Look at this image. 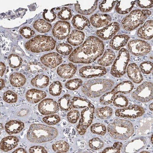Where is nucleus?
Listing matches in <instances>:
<instances>
[{"label": "nucleus", "mask_w": 153, "mask_h": 153, "mask_svg": "<svg viewBox=\"0 0 153 153\" xmlns=\"http://www.w3.org/2000/svg\"><path fill=\"white\" fill-rule=\"evenodd\" d=\"M88 145L91 149L94 150H99L103 147L104 144L100 139L97 137H94L89 141Z\"/></svg>", "instance_id": "09e8293b"}, {"label": "nucleus", "mask_w": 153, "mask_h": 153, "mask_svg": "<svg viewBox=\"0 0 153 153\" xmlns=\"http://www.w3.org/2000/svg\"><path fill=\"white\" fill-rule=\"evenodd\" d=\"M58 105L60 109L67 111L73 108L71 104V96L70 94H64L58 100Z\"/></svg>", "instance_id": "e433bc0d"}, {"label": "nucleus", "mask_w": 153, "mask_h": 153, "mask_svg": "<svg viewBox=\"0 0 153 153\" xmlns=\"http://www.w3.org/2000/svg\"><path fill=\"white\" fill-rule=\"evenodd\" d=\"M25 128V124L20 121L10 120L5 125L6 132L10 135L19 133Z\"/></svg>", "instance_id": "a878e982"}, {"label": "nucleus", "mask_w": 153, "mask_h": 153, "mask_svg": "<svg viewBox=\"0 0 153 153\" xmlns=\"http://www.w3.org/2000/svg\"><path fill=\"white\" fill-rule=\"evenodd\" d=\"M90 102L88 100L76 97H74L71 100V104L72 107L76 109L85 108Z\"/></svg>", "instance_id": "58836bf2"}, {"label": "nucleus", "mask_w": 153, "mask_h": 153, "mask_svg": "<svg viewBox=\"0 0 153 153\" xmlns=\"http://www.w3.org/2000/svg\"><path fill=\"white\" fill-rule=\"evenodd\" d=\"M151 15L152 12L149 10H134L122 21V27L126 31H133L144 24Z\"/></svg>", "instance_id": "423d86ee"}, {"label": "nucleus", "mask_w": 153, "mask_h": 153, "mask_svg": "<svg viewBox=\"0 0 153 153\" xmlns=\"http://www.w3.org/2000/svg\"><path fill=\"white\" fill-rule=\"evenodd\" d=\"M72 23L74 27L79 30H83L85 27L90 26L88 19L80 15H76L73 17Z\"/></svg>", "instance_id": "7c9ffc66"}, {"label": "nucleus", "mask_w": 153, "mask_h": 153, "mask_svg": "<svg viewBox=\"0 0 153 153\" xmlns=\"http://www.w3.org/2000/svg\"><path fill=\"white\" fill-rule=\"evenodd\" d=\"M21 35L25 38L30 39L36 34L35 31L29 27H24L20 30Z\"/></svg>", "instance_id": "13d9d810"}, {"label": "nucleus", "mask_w": 153, "mask_h": 153, "mask_svg": "<svg viewBox=\"0 0 153 153\" xmlns=\"http://www.w3.org/2000/svg\"><path fill=\"white\" fill-rule=\"evenodd\" d=\"M56 41L50 36H37L28 41L25 44V48L33 53L49 52L55 49Z\"/></svg>", "instance_id": "39448f33"}, {"label": "nucleus", "mask_w": 153, "mask_h": 153, "mask_svg": "<svg viewBox=\"0 0 153 153\" xmlns=\"http://www.w3.org/2000/svg\"><path fill=\"white\" fill-rule=\"evenodd\" d=\"M19 142L17 137L10 136L4 138L1 141L0 148L4 152H8L16 147Z\"/></svg>", "instance_id": "b1692460"}, {"label": "nucleus", "mask_w": 153, "mask_h": 153, "mask_svg": "<svg viewBox=\"0 0 153 153\" xmlns=\"http://www.w3.org/2000/svg\"><path fill=\"white\" fill-rule=\"evenodd\" d=\"M45 10L43 13V17L44 19L47 22H52L55 21L56 18V15L54 13V9Z\"/></svg>", "instance_id": "4d7b16f0"}, {"label": "nucleus", "mask_w": 153, "mask_h": 153, "mask_svg": "<svg viewBox=\"0 0 153 153\" xmlns=\"http://www.w3.org/2000/svg\"><path fill=\"white\" fill-rule=\"evenodd\" d=\"M47 96V93L45 91L33 88L27 91L25 97L29 102L35 104L44 99Z\"/></svg>", "instance_id": "5701e85b"}, {"label": "nucleus", "mask_w": 153, "mask_h": 153, "mask_svg": "<svg viewBox=\"0 0 153 153\" xmlns=\"http://www.w3.org/2000/svg\"><path fill=\"white\" fill-rule=\"evenodd\" d=\"M49 76L44 74H39L32 79L31 83L34 87L38 88H45L49 85Z\"/></svg>", "instance_id": "2f4dec72"}, {"label": "nucleus", "mask_w": 153, "mask_h": 153, "mask_svg": "<svg viewBox=\"0 0 153 153\" xmlns=\"http://www.w3.org/2000/svg\"><path fill=\"white\" fill-rule=\"evenodd\" d=\"M29 152L30 153H48V152L44 147L41 146H33L30 148L29 149Z\"/></svg>", "instance_id": "052dcab7"}, {"label": "nucleus", "mask_w": 153, "mask_h": 153, "mask_svg": "<svg viewBox=\"0 0 153 153\" xmlns=\"http://www.w3.org/2000/svg\"><path fill=\"white\" fill-rule=\"evenodd\" d=\"M153 20L146 21L138 30V36L144 40H151L153 38Z\"/></svg>", "instance_id": "4be33fe9"}, {"label": "nucleus", "mask_w": 153, "mask_h": 153, "mask_svg": "<svg viewBox=\"0 0 153 153\" xmlns=\"http://www.w3.org/2000/svg\"><path fill=\"white\" fill-rule=\"evenodd\" d=\"M120 25L117 22H113L101 30H97L96 35L104 41L111 39L119 31Z\"/></svg>", "instance_id": "dca6fc26"}, {"label": "nucleus", "mask_w": 153, "mask_h": 153, "mask_svg": "<svg viewBox=\"0 0 153 153\" xmlns=\"http://www.w3.org/2000/svg\"><path fill=\"white\" fill-rule=\"evenodd\" d=\"M11 85L15 87H20L23 86L27 81L25 75L19 72H14L11 74L10 77Z\"/></svg>", "instance_id": "473e14b6"}, {"label": "nucleus", "mask_w": 153, "mask_h": 153, "mask_svg": "<svg viewBox=\"0 0 153 153\" xmlns=\"http://www.w3.org/2000/svg\"><path fill=\"white\" fill-rule=\"evenodd\" d=\"M136 1H120L117 4L115 10L121 15H125L129 13L133 8Z\"/></svg>", "instance_id": "cd10ccee"}, {"label": "nucleus", "mask_w": 153, "mask_h": 153, "mask_svg": "<svg viewBox=\"0 0 153 153\" xmlns=\"http://www.w3.org/2000/svg\"><path fill=\"white\" fill-rule=\"evenodd\" d=\"M27 68L29 72L33 74L44 72L47 70L42 63L36 62H29L27 65Z\"/></svg>", "instance_id": "c9c22d12"}, {"label": "nucleus", "mask_w": 153, "mask_h": 153, "mask_svg": "<svg viewBox=\"0 0 153 153\" xmlns=\"http://www.w3.org/2000/svg\"><path fill=\"white\" fill-rule=\"evenodd\" d=\"M77 66L73 63H68L60 65L57 68V74L61 78L70 79L74 76L77 71Z\"/></svg>", "instance_id": "6ab92c4d"}, {"label": "nucleus", "mask_w": 153, "mask_h": 153, "mask_svg": "<svg viewBox=\"0 0 153 153\" xmlns=\"http://www.w3.org/2000/svg\"><path fill=\"white\" fill-rule=\"evenodd\" d=\"M43 122L49 126H54L60 122V118L57 114H50L42 119Z\"/></svg>", "instance_id": "3c124183"}, {"label": "nucleus", "mask_w": 153, "mask_h": 153, "mask_svg": "<svg viewBox=\"0 0 153 153\" xmlns=\"http://www.w3.org/2000/svg\"><path fill=\"white\" fill-rule=\"evenodd\" d=\"M79 113L76 110H72L67 114V119L70 123L74 124L77 122L79 117Z\"/></svg>", "instance_id": "6e6d98bb"}, {"label": "nucleus", "mask_w": 153, "mask_h": 153, "mask_svg": "<svg viewBox=\"0 0 153 153\" xmlns=\"http://www.w3.org/2000/svg\"><path fill=\"white\" fill-rule=\"evenodd\" d=\"M63 86L58 81L52 82L49 87V93L53 96H58L61 94Z\"/></svg>", "instance_id": "ea45409f"}, {"label": "nucleus", "mask_w": 153, "mask_h": 153, "mask_svg": "<svg viewBox=\"0 0 153 153\" xmlns=\"http://www.w3.org/2000/svg\"><path fill=\"white\" fill-rule=\"evenodd\" d=\"M90 130L94 134L100 136H104L106 133V128L103 124L96 123L91 126Z\"/></svg>", "instance_id": "a19ab883"}, {"label": "nucleus", "mask_w": 153, "mask_h": 153, "mask_svg": "<svg viewBox=\"0 0 153 153\" xmlns=\"http://www.w3.org/2000/svg\"><path fill=\"white\" fill-rule=\"evenodd\" d=\"M85 38V34L82 31L74 30L71 32L67 38V41L72 46L76 47L83 43Z\"/></svg>", "instance_id": "bb28decb"}, {"label": "nucleus", "mask_w": 153, "mask_h": 153, "mask_svg": "<svg viewBox=\"0 0 153 153\" xmlns=\"http://www.w3.org/2000/svg\"><path fill=\"white\" fill-rule=\"evenodd\" d=\"M104 48L102 40L95 36H89L82 45L74 49L68 60L73 63L89 64L102 55Z\"/></svg>", "instance_id": "f257e3e1"}, {"label": "nucleus", "mask_w": 153, "mask_h": 153, "mask_svg": "<svg viewBox=\"0 0 153 153\" xmlns=\"http://www.w3.org/2000/svg\"><path fill=\"white\" fill-rule=\"evenodd\" d=\"M83 81L79 78L70 79L65 83V87L71 91L76 90L81 87Z\"/></svg>", "instance_id": "c03bdc74"}, {"label": "nucleus", "mask_w": 153, "mask_h": 153, "mask_svg": "<svg viewBox=\"0 0 153 153\" xmlns=\"http://www.w3.org/2000/svg\"><path fill=\"white\" fill-rule=\"evenodd\" d=\"M129 39V36L126 35L115 36L110 41V47L114 50H119L127 44Z\"/></svg>", "instance_id": "393cba45"}, {"label": "nucleus", "mask_w": 153, "mask_h": 153, "mask_svg": "<svg viewBox=\"0 0 153 153\" xmlns=\"http://www.w3.org/2000/svg\"><path fill=\"white\" fill-rule=\"evenodd\" d=\"M127 74L131 80L136 84H139L143 80L141 71L136 63L129 64L127 68Z\"/></svg>", "instance_id": "aec40b11"}, {"label": "nucleus", "mask_w": 153, "mask_h": 153, "mask_svg": "<svg viewBox=\"0 0 153 153\" xmlns=\"http://www.w3.org/2000/svg\"><path fill=\"white\" fill-rule=\"evenodd\" d=\"M94 111V105L90 102L81 111V118L76 127L77 132L80 135L85 134L87 128L92 123Z\"/></svg>", "instance_id": "6e6552de"}, {"label": "nucleus", "mask_w": 153, "mask_h": 153, "mask_svg": "<svg viewBox=\"0 0 153 153\" xmlns=\"http://www.w3.org/2000/svg\"><path fill=\"white\" fill-rule=\"evenodd\" d=\"M149 108L152 111H153V102H152L151 104H150L149 106Z\"/></svg>", "instance_id": "69168bd1"}, {"label": "nucleus", "mask_w": 153, "mask_h": 153, "mask_svg": "<svg viewBox=\"0 0 153 153\" xmlns=\"http://www.w3.org/2000/svg\"><path fill=\"white\" fill-rule=\"evenodd\" d=\"M13 153H27V152L26 150L22 148H19L16 149V150L14 151Z\"/></svg>", "instance_id": "e2e57ef3"}, {"label": "nucleus", "mask_w": 153, "mask_h": 153, "mask_svg": "<svg viewBox=\"0 0 153 153\" xmlns=\"http://www.w3.org/2000/svg\"><path fill=\"white\" fill-rule=\"evenodd\" d=\"M59 105L52 99L43 100L38 105V109L40 113L43 115H48L57 113L59 110Z\"/></svg>", "instance_id": "4468645a"}, {"label": "nucleus", "mask_w": 153, "mask_h": 153, "mask_svg": "<svg viewBox=\"0 0 153 153\" xmlns=\"http://www.w3.org/2000/svg\"><path fill=\"white\" fill-rule=\"evenodd\" d=\"M127 47L130 53L137 57L147 55L152 50L150 44L146 41L139 39L130 41L128 44Z\"/></svg>", "instance_id": "9d476101"}, {"label": "nucleus", "mask_w": 153, "mask_h": 153, "mask_svg": "<svg viewBox=\"0 0 153 153\" xmlns=\"http://www.w3.org/2000/svg\"><path fill=\"white\" fill-rule=\"evenodd\" d=\"M122 143L117 142L114 143L112 146L105 148L102 153H120L123 146Z\"/></svg>", "instance_id": "603ef678"}, {"label": "nucleus", "mask_w": 153, "mask_h": 153, "mask_svg": "<svg viewBox=\"0 0 153 153\" xmlns=\"http://www.w3.org/2000/svg\"><path fill=\"white\" fill-rule=\"evenodd\" d=\"M58 134V131L55 128L41 124H33L30 126L27 138L30 142L42 143L51 141Z\"/></svg>", "instance_id": "f03ea898"}, {"label": "nucleus", "mask_w": 153, "mask_h": 153, "mask_svg": "<svg viewBox=\"0 0 153 153\" xmlns=\"http://www.w3.org/2000/svg\"><path fill=\"white\" fill-rule=\"evenodd\" d=\"M113 111L112 108L108 106L98 108L95 111L96 116L102 120H108L112 116Z\"/></svg>", "instance_id": "f704fd0d"}, {"label": "nucleus", "mask_w": 153, "mask_h": 153, "mask_svg": "<svg viewBox=\"0 0 153 153\" xmlns=\"http://www.w3.org/2000/svg\"><path fill=\"white\" fill-rule=\"evenodd\" d=\"M98 1H76L74 4L75 10L80 14L90 15L97 8Z\"/></svg>", "instance_id": "2eb2a0df"}, {"label": "nucleus", "mask_w": 153, "mask_h": 153, "mask_svg": "<svg viewBox=\"0 0 153 153\" xmlns=\"http://www.w3.org/2000/svg\"><path fill=\"white\" fill-rule=\"evenodd\" d=\"M108 131L113 138L125 140L133 135L134 128L133 124L128 120L116 119L108 126Z\"/></svg>", "instance_id": "20e7f679"}, {"label": "nucleus", "mask_w": 153, "mask_h": 153, "mask_svg": "<svg viewBox=\"0 0 153 153\" xmlns=\"http://www.w3.org/2000/svg\"><path fill=\"white\" fill-rule=\"evenodd\" d=\"M57 16L59 19L63 21H68L70 20L72 16L71 9L66 7H63L62 10L58 13Z\"/></svg>", "instance_id": "864d4df0"}, {"label": "nucleus", "mask_w": 153, "mask_h": 153, "mask_svg": "<svg viewBox=\"0 0 153 153\" xmlns=\"http://www.w3.org/2000/svg\"><path fill=\"white\" fill-rule=\"evenodd\" d=\"M41 63L48 68H56L63 62V58L58 53L51 52L45 54L40 58Z\"/></svg>", "instance_id": "a211bd4d"}, {"label": "nucleus", "mask_w": 153, "mask_h": 153, "mask_svg": "<svg viewBox=\"0 0 153 153\" xmlns=\"http://www.w3.org/2000/svg\"><path fill=\"white\" fill-rule=\"evenodd\" d=\"M153 96V83L149 81L143 82L131 94L134 99L142 102L152 100Z\"/></svg>", "instance_id": "1a4fd4ad"}, {"label": "nucleus", "mask_w": 153, "mask_h": 153, "mask_svg": "<svg viewBox=\"0 0 153 153\" xmlns=\"http://www.w3.org/2000/svg\"><path fill=\"white\" fill-rule=\"evenodd\" d=\"M134 85L131 81L126 80L120 82L114 88L112 89L111 92L117 94L118 93H121L124 94H127L130 93L133 89Z\"/></svg>", "instance_id": "c85d7f7f"}, {"label": "nucleus", "mask_w": 153, "mask_h": 153, "mask_svg": "<svg viewBox=\"0 0 153 153\" xmlns=\"http://www.w3.org/2000/svg\"><path fill=\"white\" fill-rule=\"evenodd\" d=\"M90 21L93 27L100 28L108 25L112 21V18L108 14H95L91 17Z\"/></svg>", "instance_id": "412c9836"}, {"label": "nucleus", "mask_w": 153, "mask_h": 153, "mask_svg": "<svg viewBox=\"0 0 153 153\" xmlns=\"http://www.w3.org/2000/svg\"><path fill=\"white\" fill-rule=\"evenodd\" d=\"M146 140L144 137L137 138L127 143L122 148L123 153H137L146 146Z\"/></svg>", "instance_id": "f3484780"}, {"label": "nucleus", "mask_w": 153, "mask_h": 153, "mask_svg": "<svg viewBox=\"0 0 153 153\" xmlns=\"http://www.w3.org/2000/svg\"><path fill=\"white\" fill-rule=\"evenodd\" d=\"M153 135L152 134V137H151V142H152V144H153Z\"/></svg>", "instance_id": "338daca9"}, {"label": "nucleus", "mask_w": 153, "mask_h": 153, "mask_svg": "<svg viewBox=\"0 0 153 153\" xmlns=\"http://www.w3.org/2000/svg\"><path fill=\"white\" fill-rule=\"evenodd\" d=\"M116 94L112 92H108L104 94L100 99V102L102 105H107L111 104L113 101Z\"/></svg>", "instance_id": "de8ad7c7"}, {"label": "nucleus", "mask_w": 153, "mask_h": 153, "mask_svg": "<svg viewBox=\"0 0 153 153\" xmlns=\"http://www.w3.org/2000/svg\"><path fill=\"white\" fill-rule=\"evenodd\" d=\"M70 146L65 141H58L52 146V149L55 152L66 153L69 151Z\"/></svg>", "instance_id": "4c0bfd02"}, {"label": "nucleus", "mask_w": 153, "mask_h": 153, "mask_svg": "<svg viewBox=\"0 0 153 153\" xmlns=\"http://www.w3.org/2000/svg\"><path fill=\"white\" fill-rule=\"evenodd\" d=\"M130 58L129 52L127 49L122 48L113 64L110 73L113 76L120 78L126 74L127 66Z\"/></svg>", "instance_id": "0eeeda50"}, {"label": "nucleus", "mask_w": 153, "mask_h": 153, "mask_svg": "<svg viewBox=\"0 0 153 153\" xmlns=\"http://www.w3.org/2000/svg\"><path fill=\"white\" fill-rule=\"evenodd\" d=\"M114 52L111 49L105 50L103 56L99 59L97 63L99 65L103 66H108L112 64L116 58Z\"/></svg>", "instance_id": "c756f323"}, {"label": "nucleus", "mask_w": 153, "mask_h": 153, "mask_svg": "<svg viewBox=\"0 0 153 153\" xmlns=\"http://www.w3.org/2000/svg\"><path fill=\"white\" fill-rule=\"evenodd\" d=\"M6 66L4 63L1 62L0 63V74L1 76H2L6 71Z\"/></svg>", "instance_id": "680f3d73"}, {"label": "nucleus", "mask_w": 153, "mask_h": 153, "mask_svg": "<svg viewBox=\"0 0 153 153\" xmlns=\"http://www.w3.org/2000/svg\"><path fill=\"white\" fill-rule=\"evenodd\" d=\"M114 84V81L111 79L99 78L91 79L84 83L81 91L88 97L95 98L111 90Z\"/></svg>", "instance_id": "7ed1b4c3"}, {"label": "nucleus", "mask_w": 153, "mask_h": 153, "mask_svg": "<svg viewBox=\"0 0 153 153\" xmlns=\"http://www.w3.org/2000/svg\"><path fill=\"white\" fill-rule=\"evenodd\" d=\"M71 31V25L65 21H58L54 25L52 30L54 37L58 40L65 39L69 36Z\"/></svg>", "instance_id": "f8f14e48"}, {"label": "nucleus", "mask_w": 153, "mask_h": 153, "mask_svg": "<svg viewBox=\"0 0 153 153\" xmlns=\"http://www.w3.org/2000/svg\"><path fill=\"white\" fill-rule=\"evenodd\" d=\"M140 70L144 74H149L153 71V63L150 61L143 62L140 64Z\"/></svg>", "instance_id": "5fc2aeb1"}, {"label": "nucleus", "mask_w": 153, "mask_h": 153, "mask_svg": "<svg viewBox=\"0 0 153 153\" xmlns=\"http://www.w3.org/2000/svg\"><path fill=\"white\" fill-rule=\"evenodd\" d=\"M145 110L142 107L138 105H131L126 108L117 109L115 112L116 116L126 119H136L142 116Z\"/></svg>", "instance_id": "9b49d317"}, {"label": "nucleus", "mask_w": 153, "mask_h": 153, "mask_svg": "<svg viewBox=\"0 0 153 153\" xmlns=\"http://www.w3.org/2000/svg\"><path fill=\"white\" fill-rule=\"evenodd\" d=\"M33 27L38 32L42 33H47L52 28V25L43 19H38L36 21Z\"/></svg>", "instance_id": "72a5a7b5"}, {"label": "nucleus", "mask_w": 153, "mask_h": 153, "mask_svg": "<svg viewBox=\"0 0 153 153\" xmlns=\"http://www.w3.org/2000/svg\"><path fill=\"white\" fill-rule=\"evenodd\" d=\"M117 1H103L99 5V9L102 13L109 12L113 8Z\"/></svg>", "instance_id": "a18cd8bd"}, {"label": "nucleus", "mask_w": 153, "mask_h": 153, "mask_svg": "<svg viewBox=\"0 0 153 153\" xmlns=\"http://www.w3.org/2000/svg\"><path fill=\"white\" fill-rule=\"evenodd\" d=\"M106 68L102 66H85L79 69V75L82 78H91L104 76L107 73Z\"/></svg>", "instance_id": "ddd939ff"}, {"label": "nucleus", "mask_w": 153, "mask_h": 153, "mask_svg": "<svg viewBox=\"0 0 153 153\" xmlns=\"http://www.w3.org/2000/svg\"><path fill=\"white\" fill-rule=\"evenodd\" d=\"M113 102L115 106L119 108H125L128 104L127 98L124 96L121 95H117L115 97Z\"/></svg>", "instance_id": "49530a36"}, {"label": "nucleus", "mask_w": 153, "mask_h": 153, "mask_svg": "<svg viewBox=\"0 0 153 153\" xmlns=\"http://www.w3.org/2000/svg\"><path fill=\"white\" fill-rule=\"evenodd\" d=\"M137 4L141 8H151L153 6V1H137Z\"/></svg>", "instance_id": "bf43d9fd"}, {"label": "nucleus", "mask_w": 153, "mask_h": 153, "mask_svg": "<svg viewBox=\"0 0 153 153\" xmlns=\"http://www.w3.org/2000/svg\"><path fill=\"white\" fill-rule=\"evenodd\" d=\"M3 100L7 103H16L18 100V96L16 94L12 91H7L4 94Z\"/></svg>", "instance_id": "8fccbe9b"}, {"label": "nucleus", "mask_w": 153, "mask_h": 153, "mask_svg": "<svg viewBox=\"0 0 153 153\" xmlns=\"http://www.w3.org/2000/svg\"><path fill=\"white\" fill-rule=\"evenodd\" d=\"M5 86V82L4 80L3 79H0V87H1V90L4 88Z\"/></svg>", "instance_id": "0e129e2a"}, {"label": "nucleus", "mask_w": 153, "mask_h": 153, "mask_svg": "<svg viewBox=\"0 0 153 153\" xmlns=\"http://www.w3.org/2000/svg\"><path fill=\"white\" fill-rule=\"evenodd\" d=\"M9 65L11 68H17L23 64V60L21 57L16 54H11L8 59Z\"/></svg>", "instance_id": "79ce46f5"}, {"label": "nucleus", "mask_w": 153, "mask_h": 153, "mask_svg": "<svg viewBox=\"0 0 153 153\" xmlns=\"http://www.w3.org/2000/svg\"><path fill=\"white\" fill-rule=\"evenodd\" d=\"M56 51L61 55H69L73 50L71 45L66 43H60L57 45L56 48Z\"/></svg>", "instance_id": "37998d69"}, {"label": "nucleus", "mask_w": 153, "mask_h": 153, "mask_svg": "<svg viewBox=\"0 0 153 153\" xmlns=\"http://www.w3.org/2000/svg\"><path fill=\"white\" fill-rule=\"evenodd\" d=\"M141 153H150L149 152H146V151H143V152H141Z\"/></svg>", "instance_id": "774afa93"}]
</instances>
